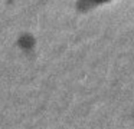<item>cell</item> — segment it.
<instances>
[{
    "mask_svg": "<svg viewBox=\"0 0 134 129\" xmlns=\"http://www.w3.org/2000/svg\"><path fill=\"white\" fill-rule=\"evenodd\" d=\"M91 2H95V3H105V2H110V0H91Z\"/></svg>",
    "mask_w": 134,
    "mask_h": 129,
    "instance_id": "1",
    "label": "cell"
}]
</instances>
